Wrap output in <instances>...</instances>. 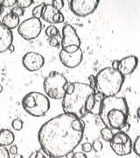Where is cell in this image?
<instances>
[{
	"instance_id": "1",
	"label": "cell",
	"mask_w": 140,
	"mask_h": 158,
	"mask_svg": "<svg viewBox=\"0 0 140 158\" xmlns=\"http://www.w3.org/2000/svg\"><path fill=\"white\" fill-rule=\"evenodd\" d=\"M85 124L73 114L62 113L41 126L38 133L40 148L51 157L62 158L81 143Z\"/></svg>"
},
{
	"instance_id": "2",
	"label": "cell",
	"mask_w": 140,
	"mask_h": 158,
	"mask_svg": "<svg viewBox=\"0 0 140 158\" xmlns=\"http://www.w3.org/2000/svg\"><path fill=\"white\" fill-rule=\"evenodd\" d=\"M101 98L90 85L83 83H68L62 98V108L65 113L73 114L80 119L89 113L98 115Z\"/></svg>"
},
{
	"instance_id": "3",
	"label": "cell",
	"mask_w": 140,
	"mask_h": 158,
	"mask_svg": "<svg viewBox=\"0 0 140 158\" xmlns=\"http://www.w3.org/2000/svg\"><path fill=\"white\" fill-rule=\"evenodd\" d=\"M98 116L105 127L123 129L127 124L129 116V107L125 98L118 96L102 98Z\"/></svg>"
},
{
	"instance_id": "4",
	"label": "cell",
	"mask_w": 140,
	"mask_h": 158,
	"mask_svg": "<svg viewBox=\"0 0 140 158\" xmlns=\"http://www.w3.org/2000/svg\"><path fill=\"white\" fill-rule=\"evenodd\" d=\"M95 90L102 97L117 96L122 89L124 77L118 69L107 67L100 70L95 77Z\"/></svg>"
},
{
	"instance_id": "5",
	"label": "cell",
	"mask_w": 140,
	"mask_h": 158,
	"mask_svg": "<svg viewBox=\"0 0 140 158\" xmlns=\"http://www.w3.org/2000/svg\"><path fill=\"white\" fill-rule=\"evenodd\" d=\"M21 104L24 110L33 117H42L50 109L49 98L38 91L27 93L23 98Z\"/></svg>"
},
{
	"instance_id": "6",
	"label": "cell",
	"mask_w": 140,
	"mask_h": 158,
	"mask_svg": "<svg viewBox=\"0 0 140 158\" xmlns=\"http://www.w3.org/2000/svg\"><path fill=\"white\" fill-rule=\"evenodd\" d=\"M67 78L57 71H51L43 82V89L46 97L53 99H62L66 92Z\"/></svg>"
},
{
	"instance_id": "7",
	"label": "cell",
	"mask_w": 140,
	"mask_h": 158,
	"mask_svg": "<svg viewBox=\"0 0 140 158\" xmlns=\"http://www.w3.org/2000/svg\"><path fill=\"white\" fill-rule=\"evenodd\" d=\"M42 30V24L39 19L30 18L19 23L18 33L26 40H32L39 36Z\"/></svg>"
},
{
	"instance_id": "8",
	"label": "cell",
	"mask_w": 140,
	"mask_h": 158,
	"mask_svg": "<svg viewBox=\"0 0 140 158\" xmlns=\"http://www.w3.org/2000/svg\"><path fill=\"white\" fill-rule=\"evenodd\" d=\"M112 150L118 156H127L132 151V141L124 132H118L110 141Z\"/></svg>"
},
{
	"instance_id": "9",
	"label": "cell",
	"mask_w": 140,
	"mask_h": 158,
	"mask_svg": "<svg viewBox=\"0 0 140 158\" xmlns=\"http://www.w3.org/2000/svg\"><path fill=\"white\" fill-rule=\"evenodd\" d=\"M99 0H71L69 8L78 17H87L92 14L99 5Z\"/></svg>"
},
{
	"instance_id": "10",
	"label": "cell",
	"mask_w": 140,
	"mask_h": 158,
	"mask_svg": "<svg viewBox=\"0 0 140 158\" xmlns=\"http://www.w3.org/2000/svg\"><path fill=\"white\" fill-rule=\"evenodd\" d=\"M23 66L28 71H38L43 67L45 63V58L39 53L28 52L22 58Z\"/></svg>"
},
{
	"instance_id": "11",
	"label": "cell",
	"mask_w": 140,
	"mask_h": 158,
	"mask_svg": "<svg viewBox=\"0 0 140 158\" xmlns=\"http://www.w3.org/2000/svg\"><path fill=\"white\" fill-rule=\"evenodd\" d=\"M83 58V53L81 48L73 53H67L63 49L60 52V60L62 63L68 69H74L81 64Z\"/></svg>"
},
{
	"instance_id": "12",
	"label": "cell",
	"mask_w": 140,
	"mask_h": 158,
	"mask_svg": "<svg viewBox=\"0 0 140 158\" xmlns=\"http://www.w3.org/2000/svg\"><path fill=\"white\" fill-rule=\"evenodd\" d=\"M62 48H65L70 46H81V40L75 29L70 25H65L62 28V39L61 41Z\"/></svg>"
},
{
	"instance_id": "13",
	"label": "cell",
	"mask_w": 140,
	"mask_h": 158,
	"mask_svg": "<svg viewBox=\"0 0 140 158\" xmlns=\"http://www.w3.org/2000/svg\"><path fill=\"white\" fill-rule=\"evenodd\" d=\"M138 57L135 56H128L123 57L121 60H118V66L117 69L122 76L125 77L134 72V70L138 66Z\"/></svg>"
},
{
	"instance_id": "14",
	"label": "cell",
	"mask_w": 140,
	"mask_h": 158,
	"mask_svg": "<svg viewBox=\"0 0 140 158\" xmlns=\"http://www.w3.org/2000/svg\"><path fill=\"white\" fill-rule=\"evenodd\" d=\"M13 34L11 30L0 24V53L8 50L9 47L12 45Z\"/></svg>"
},
{
	"instance_id": "15",
	"label": "cell",
	"mask_w": 140,
	"mask_h": 158,
	"mask_svg": "<svg viewBox=\"0 0 140 158\" xmlns=\"http://www.w3.org/2000/svg\"><path fill=\"white\" fill-rule=\"evenodd\" d=\"M19 21H20L19 17L16 15L15 13L11 11V12L7 13L6 16L3 18L1 24L8 29L12 30V29L16 28L19 26Z\"/></svg>"
},
{
	"instance_id": "16",
	"label": "cell",
	"mask_w": 140,
	"mask_h": 158,
	"mask_svg": "<svg viewBox=\"0 0 140 158\" xmlns=\"http://www.w3.org/2000/svg\"><path fill=\"white\" fill-rule=\"evenodd\" d=\"M15 141L14 134L9 129H2L0 131V146H11Z\"/></svg>"
},
{
	"instance_id": "17",
	"label": "cell",
	"mask_w": 140,
	"mask_h": 158,
	"mask_svg": "<svg viewBox=\"0 0 140 158\" xmlns=\"http://www.w3.org/2000/svg\"><path fill=\"white\" fill-rule=\"evenodd\" d=\"M58 11H57L51 4H46L43 11H42V14H41V18L43 20H45L46 22L54 24V16Z\"/></svg>"
},
{
	"instance_id": "18",
	"label": "cell",
	"mask_w": 140,
	"mask_h": 158,
	"mask_svg": "<svg viewBox=\"0 0 140 158\" xmlns=\"http://www.w3.org/2000/svg\"><path fill=\"white\" fill-rule=\"evenodd\" d=\"M29 158H53L51 157L50 156L47 154V153L46 152L44 149H42L41 148L38 149L37 151H34L33 152L31 155H30V156Z\"/></svg>"
},
{
	"instance_id": "19",
	"label": "cell",
	"mask_w": 140,
	"mask_h": 158,
	"mask_svg": "<svg viewBox=\"0 0 140 158\" xmlns=\"http://www.w3.org/2000/svg\"><path fill=\"white\" fill-rule=\"evenodd\" d=\"M46 35L48 37V38H52V37H54V36H57L59 35V29L56 27L54 25H51L49 27H47L45 31Z\"/></svg>"
},
{
	"instance_id": "20",
	"label": "cell",
	"mask_w": 140,
	"mask_h": 158,
	"mask_svg": "<svg viewBox=\"0 0 140 158\" xmlns=\"http://www.w3.org/2000/svg\"><path fill=\"white\" fill-rule=\"evenodd\" d=\"M101 135L104 141L110 142V141H111L112 137L114 135V134H113V132L111 131V129H110V128H108V127H104V128H102V129L101 130Z\"/></svg>"
},
{
	"instance_id": "21",
	"label": "cell",
	"mask_w": 140,
	"mask_h": 158,
	"mask_svg": "<svg viewBox=\"0 0 140 158\" xmlns=\"http://www.w3.org/2000/svg\"><path fill=\"white\" fill-rule=\"evenodd\" d=\"M45 6V3H42V4L37 6L36 7H34V9H33V18L39 19L41 18V14H42V11H43V9H44Z\"/></svg>"
},
{
	"instance_id": "22",
	"label": "cell",
	"mask_w": 140,
	"mask_h": 158,
	"mask_svg": "<svg viewBox=\"0 0 140 158\" xmlns=\"http://www.w3.org/2000/svg\"><path fill=\"white\" fill-rule=\"evenodd\" d=\"M34 3V0H17L16 5H17L18 7H19V8L24 10L25 8H27L30 6H32Z\"/></svg>"
},
{
	"instance_id": "23",
	"label": "cell",
	"mask_w": 140,
	"mask_h": 158,
	"mask_svg": "<svg viewBox=\"0 0 140 158\" xmlns=\"http://www.w3.org/2000/svg\"><path fill=\"white\" fill-rule=\"evenodd\" d=\"M132 149H133V152L139 156H140V136H138L136 138V140L132 144Z\"/></svg>"
},
{
	"instance_id": "24",
	"label": "cell",
	"mask_w": 140,
	"mask_h": 158,
	"mask_svg": "<svg viewBox=\"0 0 140 158\" xmlns=\"http://www.w3.org/2000/svg\"><path fill=\"white\" fill-rule=\"evenodd\" d=\"M11 127L16 131H20L23 128V121L19 118H15L11 122Z\"/></svg>"
},
{
	"instance_id": "25",
	"label": "cell",
	"mask_w": 140,
	"mask_h": 158,
	"mask_svg": "<svg viewBox=\"0 0 140 158\" xmlns=\"http://www.w3.org/2000/svg\"><path fill=\"white\" fill-rule=\"evenodd\" d=\"M48 43H49V45L51 47L58 48L60 46V37H59V35L52 37V38H48Z\"/></svg>"
},
{
	"instance_id": "26",
	"label": "cell",
	"mask_w": 140,
	"mask_h": 158,
	"mask_svg": "<svg viewBox=\"0 0 140 158\" xmlns=\"http://www.w3.org/2000/svg\"><path fill=\"white\" fill-rule=\"evenodd\" d=\"M65 18L61 11H58L55 15L54 16V24H61L64 22Z\"/></svg>"
},
{
	"instance_id": "27",
	"label": "cell",
	"mask_w": 140,
	"mask_h": 158,
	"mask_svg": "<svg viewBox=\"0 0 140 158\" xmlns=\"http://www.w3.org/2000/svg\"><path fill=\"white\" fill-rule=\"evenodd\" d=\"M51 5L54 6L57 11H60L64 7V1L63 0H53Z\"/></svg>"
},
{
	"instance_id": "28",
	"label": "cell",
	"mask_w": 140,
	"mask_h": 158,
	"mask_svg": "<svg viewBox=\"0 0 140 158\" xmlns=\"http://www.w3.org/2000/svg\"><path fill=\"white\" fill-rule=\"evenodd\" d=\"M102 143L99 140H95L92 143V149H94L95 152H100L102 149Z\"/></svg>"
},
{
	"instance_id": "29",
	"label": "cell",
	"mask_w": 140,
	"mask_h": 158,
	"mask_svg": "<svg viewBox=\"0 0 140 158\" xmlns=\"http://www.w3.org/2000/svg\"><path fill=\"white\" fill-rule=\"evenodd\" d=\"M17 0H1L0 4L3 7H13L16 5Z\"/></svg>"
},
{
	"instance_id": "30",
	"label": "cell",
	"mask_w": 140,
	"mask_h": 158,
	"mask_svg": "<svg viewBox=\"0 0 140 158\" xmlns=\"http://www.w3.org/2000/svg\"><path fill=\"white\" fill-rule=\"evenodd\" d=\"M0 158H10V154L6 147L0 146Z\"/></svg>"
},
{
	"instance_id": "31",
	"label": "cell",
	"mask_w": 140,
	"mask_h": 158,
	"mask_svg": "<svg viewBox=\"0 0 140 158\" xmlns=\"http://www.w3.org/2000/svg\"><path fill=\"white\" fill-rule=\"evenodd\" d=\"M82 150L83 153H89L92 150V144L90 142H85L82 145Z\"/></svg>"
},
{
	"instance_id": "32",
	"label": "cell",
	"mask_w": 140,
	"mask_h": 158,
	"mask_svg": "<svg viewBox=\"0 0 140 158\" xmlns=\"http://www.w3.org/2000/svg\"><path fill=\"white\" fill-rule=\"evenodd\" d=\"M11 11V12L15 13V14L18 15L19 18H20V16H23V15H24V10L21 9V8H19V7H18V6H16V7H13Z\"/></svg>"
},
{
	"instance_id": "33",
	"label": "cell",
	"mask_w": 140,
	"mask_h": 158,
	"mask_svg": "<svg viewBox=\"0 0 140 158\" xmlns=\"http://www.w3.org/2000/svg\"><path fill=\"white\" fill-rule=\"evenodd\" d=\"M80 48V47H77V46H70V47H67V48H62L64 51H66L67 53H73V52H75L77 51Z\"/></svg>"
},
{
	"instance_id": "34",
	"label": "cell",
	"mask_w": 140,
	"mask_h": 158,
	"mask_svg": "<svg viewBox=\"0 0 140 158\" xmlns=\"http://www.w3.org/2000/svg\"><path fill=\"white\" fill-rule=\"evenodd\" d=\"M72 158H88L86 154L83 152H76L74 153L73 156H72Z\"/></svg>"
},
{
	"instance_id": "35",
	"label": "cell",
	"mask_w": 140,
	"mask_h": 158,
	"mask_svg": "<svg viewBox=\"0 0 140 158\" xmlns=\"http://www.w3.org/2000/svg\"><path fill=\"white\" fill-rule=\"evenodd\" d=\"M8 151H9V154H11L12 156H15L18 154V147L16 145H11V148Z\"/></svg>"
},
{
	"instance_id": "36",
	"label": "cell",
	"mask_w": 140,
	"mask_h": 158,
	"mask_svg": "<svg viewBox=\"0 0 140 158\" xmlns=\"http://www.w3.org/2000/svg\"><path fill=\"white\" fill-rule=\"evenodd\" d=\"M89 80H90V86L91 88H93L94 90H95V76H93V75H91L89 77Z\"/></svg>"
},
{
	"instance_id": "37",
	"label": "cell",
	"mask_w": 140,
	"mask_h": 158,
	"mask_svg": "<svg viewBox=\"0 0 140 158\" xmlns=\"http://www.w3.org/2000/svg\"><path fill=\"white\" fill-rule=\"evenodd\" d=\"M118 60H114L113 62H112V67L111 68L115 69H118Z\"/></svg>"
},
{
	"instance_id": "38",
	"label": "cell",
	"mask_w": 140,
	"mask_h": 158,
	"mask_svg": "<svg viewBox=\"0 0 140 158\" xmlns=\"http://www.w3.org/2000/svg\"><path fill=\"white\" fill-rule=\"evenodd\" d=\"M8 50L10 51L11 53H13V52H14V50H15V48H14V46L13 45L10 46V47H9V48H8Z\"/></svg>"
},
{
	"instance_id": "39",
	"label": "cell",
	"mask_w": 140,
	"mask_h": 158,
	"mask_svg": "<svg viewBox=\"0 0 140 158\" xmlns=\"http://www.w3.org/2000/svg\"><path fill=\"white\" fill-rule=\"evenodd\" d=\"M14 157L13 158H23V156L22 155H18V154H17V155H15V156H13Z\"/></svg>"
},
{
	"instance_id": "40",
	"label": "cell",
	"mask_w": 140,
	"mask_h": 158,
	"mask_svg": "<svg viewBox=\"0 0 140 158\" xmlns=\"http://www.w3.org/2000/svg\"><path fill=\"white\" fill-rule=\"evenodd\" d=\"M3 11H4V7L1 6V4H0V15L3 13Z\"/></svg>"
},
{
	"instance_id": "41",
	"label": "cell",
	"mask_w": 140,
	"mask_h": 158,
	"mask_svg": "<svg viewBox=\"0 0 140 158\" xmlns=\"http://www.w3.org/2000/svg\"><path fill=\"white\" fill-rule=\"evenodd\" d=\"M139 110H140V108H138V111H137V116H138V118H139Z\"/></svg>"
},
{
	"instance_id": "42",
	"label": "cell",
	"mask_w": 140,
	"mask_h": 158,
	"mask_svg": "<svg viewBox=\"0 0 140 158\" xmlns=\"http://www.w3.org/2000/svg\"><path fill=\"white\" fill-rule=\"evenodd\" d=\"M2 91H3V86L0 85V93H1Z\"/></svg>"
}]
</instances>
